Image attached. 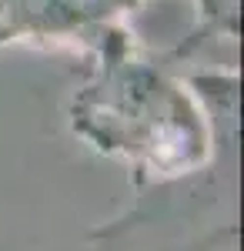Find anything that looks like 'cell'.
I'll return each mask as SVG.
<instances>
[{
    "mask_svg": "<svg viewBox=\"0 0 244 251\" xmlns=\"http://www.w3.org/2000/svg\"><path fill=\"white\" fill-rule=\"evenodd\" d=\"M131 204L87 231L94 251H124L157 228L177 231V251H234L238 245V141L181 181L137 188Z\"/></svg>",
    "mask_w": 244,
    "mask_h": 251,
    "instance_id": "cell-2",
    "label": "cell"
},
{
    "mask_svg": "<svg viewBox=\"0 0 244 251\" xmlns=\"http://www.w3.org/2000/svg\"><path fill=\"white\" fill-rule=\"evenodd\" d=\"M64 124L91 154L127 171L131 191L207 168L241 134V67L181 74L134 24H114L77 57Z\"/></svg>",
    "mask_w": 244,
    "mask_h": 251,
    "instance_id": "cell-1",
    "label": "cell"
},
{
    "mask_svg": "<svg viewBox=\"0 0 244 251\" xmlns=\"http://www.w3.org/2000/svg\"><path fill=\"white\" fill-rule=\"evenodd\" d=\"M241 0H194L191 27L171 47L157 50L181 74L201 67H238Z\"/></svg>",
    "mask_w": 244,
    "mask_h": 251,
    "instance_id": "cell-4",
    "label": "cell"
},
{
    "mask_svg": "<svg viewBox=\"0 0 244 251\" xmlns=\"http://www.w3.org/2000/svg\"><path fill=\"white\" fill-rule=\"evenodd\" d=\"M111 24L121 20H104L91 0H0V50L34 47L77 60Z\"/></svg>",
    "mask_w": 244,
    "mask_h": 251,
    "instance_id": "cell-3",
    "label": "cell"
},
{
    "mask_svg": "<svg viewBox=\"0 0 244 251\" xmlns=\"http://www.w3.org/2000/svg\"><path fill=\"white\" fill-rule=\"evenodd\" d=\"M91 3L104 20H127L131 24V17L137 10H144L150 0H91Z\"/></svg>",
    "mask_w": 244,
    "mask_h": 251,
    "instance_id": "cell-5",
    "label": "cell"
}]
</instances>
